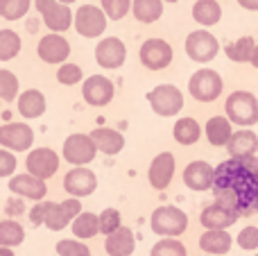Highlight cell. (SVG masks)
I'll use <instances>...</instances> for the list:
<instances>
[{
  "mask_svg": "<svg viewBox=\"0 0 258 256\" xmlns=\"http://www.w3.org/2000/svg\"><path fill=\"white\" fill-rule=\"evenodd\" d=\"M213 177H215V168L206 161H192L186 166L183 170V184L195 193H204V190L213 188Z\"/></svg>",
  "mask_w": 258,
  "mask_h": 256,
  "instance_id": "ffe728a7",
  "label": "cell"
},
{
  "mask_svg": "<svg viewBox=\"0 0 258 256\" xmlns=\"http://www.w3.org/2000/svg\"><path fill=\"white\" fill-rule=\"evenodd\" d=\"M122 227V216L118 209H104L100 213V234L111 236Z\"/></svg>",
  "mask_w": 258,
  "mask_h": 256,
  "instance_id": "74e56055",
  "label": "cell"
},
{
  "mask_svg": "<svg viewBox=\"0 0 258 256\" xmlns=\"http://www.w3.org/2000/svg\"><path fill=\"white\" fill-rule=\"evenodd\" d=\"M150 227L154 234L174 238V236H181L188 229V216L181 209L172 207V204H165V207L154 209V213L150 218Z\"/></svg>",
  "mask_w": 258,
  "mask_h": 256,
  "instance_id": "3957f363",
  "label": "cell"
},
{
  "mask_svg": "<svg viewBox=\"0 0 258 256\" xmlns=\"http://www.w3.org/2000/svg\"><path fill=\"white\" fill-rule=\"evenodd\" d=\"M256 45L258 43L254 41V36H240V39L231 41V43L224 48V52H227V57L231 59V61L247 63V61H251V57H254Z\"/></svg>",
  "mask_w": 258,
  "mask_h": 256,
  "instance_id": "4dcf8cb0",
  "label": "cell"
},
{
  "mask_svg": "<svg viewBox=\"0 0 258 256\" xmlns=\"http://www.w3.org/2000/svg\"><path fill=\"white\" fill-rule=\"evenodd\" d=\"M254 256H258V254H254Z\"/></svg>",
  "mask_w": 258,
  "mask_h": 256,
  "instance_id": "f907efd6",
  "label": "cell"
},
{
  "mask_svg": "<svg viewBox=\"0 0 258 256\" xmlns=\"http://www.w3.org/2000/svg\"><path fill=\"white\" fill-rule=\"evenodd\" d=\"M227 152L231 159H247L256 157L258 152V134L254 130H238L233 132L231 141L227 145Z\"/></svg>",
  "mask_w": 258,
  "mask_h": 256,
  "instance_id": "7402d4cb",
  "label": "cell"
},
{
  "mask_svg": "<svg viewBox=\"0 0 258 256\" xmlns=\"http://www.w3.org/2000/svg\"><path fill=\"white\" fill-rule=\"evenodd\" d=\"M236 243H238V247L245 249V252L258 249V227H254V225L242 227L240 234L236 236Z\"/></svg>",
  "mask_w": 258,
  "mask_h": 256,
  "instance_id": "60d3db41",
  "label": "cell"
},
{
  "mask_svg": "<svg viewBox=\"0 0 258 256\" xmlns=\"http://www.w3.org/2000/svg\"><path fill=\"white\" fill-rule=\"evenodd\" d=\"M98 188V177L89 168H73L63 175V190L71 198H86V195L95 193Z\"/></svg>",
  "mask_w": 258,
  "mask_h": 256,
  "instance_id": "9a60e30c",
  "label": "cell"
},
{
  "mask_svg": "<svg viewBox=\"0 0 258 256\" xmlns=\"http://www.w3.org/2000/svg\"><path fill=\"white\" fill-rule=\"evenodd\" d=\"M91 139L98 145L100 152L107 154V157H113V154L122 152V148H125V136L118 130H111V127H95L91 132Z\"/></svg>",
  "mask_w": 258,
  "mask_h": 256,
  "instance_id": "cb8c5ba5",
  "label": "cell"
},
{
  "mask_svg": "<svg viewBox=\"0 0 258 256\" xmlns=\"http://www.w3.org/2000/svg\"><path fill=\"white\" fill-rule=\"evenodd\" d=\"M75 30L84 39L102 36L107 30V14L95 5H82L75 12Z\"/></svg>",
  "mask_w": 258,
  "mask_h": 256,
  "instance_id": "9c48e42d",
  "label": "cell"
},
{
  "mask_svg": "<svg viewBox=\"0 0 258 256\" xmlns=\"http://www.w3.org/2000/svg\"><path fill=\"white\" fill-rule=\"evenodd\" d=\"M25 240V229L16 220H0V247H18Z\"/></svg>",
  "mask_w": 258,
  "mask_h": 256,
  "instance_id": "d6a6232c",
  "label": "cell"
},
{
  "mask_svg": "<svg viewBox=\"0 0 258 256\" xmlns=\"http://www.w3.org/2000/svg\"><path fill=\"white\" fill-rule=\"evenodd\" d=\"M238 213H233L231 209L222 207V204L213 202L200 213V222L204 229H211V231H227L229 227H233L238 222Z\"/></svg>",
  "mask_w": 258,
  "mask_h": 256,
  "instance_id": "d6986e66",
  "label": "cell"
},
{
  "mask_svg": "<svg viewBox=\"0 0 258 256\" xmlns=\"http://www.w3.org/2000/svg\"><path fill=\"white\" fill-rule=\"evenodd\" d=\"M21 36L14 30H0V61H12L21 52Z\"/></svg>",
  "mask_w": 258,
  "mask_h": 256,
  "instance_id": "836d02e7",
  "label": "cell"
},
{
  "mask_svg": "<svg viewBox=\"0 0 258 256\" xmlns=\"http://www.w3.org/2000/svg\"><path fill=\"white\" fill-rule=\"evenodd\" d=\"M215 202L238 216L258 213V157L231 159L215 166Z\"/></svg>",
  "mask_w": 258,
  "mask_h": 256,
  "instance_id": "6da1fadb",
  "label": "cell"
},
{
  "mask_svg": "<svg viewBox=\"0 0 258 256\" xmlns=\"http://www.w3.org/2000/svg\"><path fill=\"white\" fill-rule=\"evenodd\" d=\"M127 59V45L118 36H104L98 45H95V61L100 68L107 71H116L125 63Z\"/></svg>",
  "mask_w": 258,
  "mask_h": 256,
  "instance_id": "8fae6325",
  "label": "cell"
},
{
  "mask_svg": "<svg viewBox=\"0 0 258 256\" xmlns=\"http://www.w3.org/2000/svg\"><path fill=\"white\" fill-rule=\"evenodd\" d=\"M61 5H71V3H75V0H59Z\"/></svg>",
  "mask_w": 258,
  "mask_h": 256,
  "instance_id": "c3c4849f",
  "label": "cell"
},
{
  "mask_svg": "<svg viewBox=\"0 0 258 256\" xmlns=\"http://www.w3.org/2000/svg\"><path fill=\"white\" fill-rule=\"evenodd\" d=\"M32 0H0V16L5 21H18L30 12Z\"/></svg>",
  "mask_w": 258,
  "mask_h": 256,
  "instance_id": "d590c367",
  "label": "cell"
},
{
  "mask_svg": "<svg viewBox=\"0 0 258 256\" xmlns=\"http://www.w3.org/2000/svg\"><path fill=\"white\" fill-rule=\"evenodd\" d=\"M150 256H188L186 247H183L181 240L177 238H161L159 243L152 247Z\"/></svg>",
  "mask_w": 258,
  "mask_h": 256,
  "instance_id": "8d00e7d4",
  "label": "cell"
},
{
  "mask_svg": "<svg viewBox=\"0 0 258 256\" xmlns=\"http://www.w3.org/2000/svg\"><path fill=\"white\" fill-rule=\"evenodd\" d=\"M100 234V216L91 211H82L73 222V236H77L80 240L95 238Z\"/></svg>",
  "mask_w": 258,
  "mask_h": 256,
  "instance_id": "1f68e13d",
  "label": "cell"
},
{
  "mask_svg": "<svg viewBox=\"0 0 258 256\" xmlns=\"http://www.w3.org/2000/svg\"><path fill=\"white\" fill-rule=\"evenodd\" d=\"M27 172L39 179H50L59 170V154L50 148H36L25 159Z\"/></svg>",
  "mask_w": 258,
  "mask_h": 256,
  "instance_id": "5bb4252c",
  "label": "cell"
},
{
  "mask_svg": "<svg viewBox=\"0 0 258 256\" xmlns=\"http://www.w3.org/2000/svg\"><path fill=\"white\" fill-rule=\"evenodd\" d=\"M34 143V132L25 122H7L0 127V145L5 150H14V152H25Z\"/></svg>",
  "mask_w": 258,
  "mask_h": 256,
  "instance_id": "7c38bea8",
  "label": "cell"
},
{
  "mask_svg": "<svg viewBox=\"0 0 258 256\" xmlns=\"http://www.w3.org/2000/svg\"><path fill=\"white\" fill-rule=\"evenodd\" d=\"M113 93H116L113 82L104 75H91L82 84V98L91 107H104V104H109L113 100Z\"/></svg>",
  "mask_w": 258,
  "mask_h": 256,
  "instance_id": "4fadbf2b",
  "label": "cell"
},
{
  "mask_svg": "<svg viewBox=\"0 0 258 256\" xmlns=\"http://www.w3.org/2000/svg\"><path fill=\"white\" fill-rule=\"evenodd\" d=\"M36 54L41 57V61L45 63H66L68 54H71V43H68L66 36L61 34H48V36H41L39 45H36Z\"/></svg>",
  "mask_w": 258,
  "mask_h": 256,
  "instance_id": "ac0fdd59",
  "label": "cell"
},
{
  "mask_svg": "<svg viewBox=\"0 0 258 256\" xmlns=\"http://www.w3.org/2000/svg\"><path fill=\"white\" fill-rule=\"evenodd\" d=\"M18 77L12 71H0V104L18 100Z\"/></svg>",
  "mask_w": 258,
  "mask_h": 256,
  "instance_id": "e575fe53",
  "label": "cell"
},
{
  "mask_svg": "<svg viewBox=\"0 0 258 256\" xmlns=\"http://www.w3.org/2000/svg\"><path fill=\"white\" fill-rule=\"evenodd\" d=\"M36 12L43 16V23L50 32L61 34L75 23V14L68 9V5H61L59 0H34Z\"/></svg>",
  "mask_w": 258,
  "mask_h": 256,
  "instance_id": "8992f818",
  "label": "cell"
},
{
  "mask_svg": "<svg viewBox=\"0 0 258 256\" xmlns=\"http://www.w3.org/2000/svg\"><path fill=\"white\" fill-rule=\"evenodd\" d=\"M104 249H107L109 256H132L134 249H136V236L129 227H120L116 234L107 236Z\"/></svg>",
  "mask_w": 258,
  "mask_h": 256,
  "instance_id": "d4e9b609",
  "label": "cell"
},
{
  "mask_svg": "<svg viewBox=\"0 0 258 256\" xmlns=\"http://www.w3.org/2000/svg\"><path fill=\"white\" fill-rule=\"evenodd\" d=\"M174 154L172 152H161L152 159L150 170H147V179H150V186L154 190H165L170 186L174 177Z\"/></svg>",
  "mask_w": 258,
  "mask_h": 256,
  "instance_id": "e0dca14e",
  "label": "cell"
},
{
  "mask_svg": "<svg viewBox=\"0 0 258 256\" xmlns=\"http://www.w3.org/2000/svg\"><path fill=\"white\" fill-rule=\"evenodd\" d=\"M172 136L179 145H195L202 136V125L195 118H179L172 127Z\"/></svg>",
  "mask_w": 258,
  "mask_h": 256,
  "instance_id": "f1b7e54d",
  "label": "cell"
},
{
  "mask_svg": "<svg viewBox=\"0 0 258 256\" xmlns=\"http://www.w3.org/2000/svg\"><path fill=\"white\" fill-rule=\"evenodd\" d=\"M59 256H91V249L80 240H59L57 243Z\"/></svg>",
  "mask_w": 258,
  "mask_h": 256,
  "instance_id": "b9f144b4",
  "label": "cell"
},
{
  "mask_svg": "<svg viewBox=\"0 0 258 256\" xmlns=\"http://www.w3.org/2000/svg\"><path fill=\"white\" fill-rule=\"evenodd\" d=\"M98 145L93 143L91 134H71L63 141L61 154L68 163H73L75 168H84L86 163H91L98 154Z\"/></svg>",
  "mask_w": 258,
  "mask_h": 256,
  "instance_id": "52a82bcc",
  "label": "cell"
},
{
  "mask_svg": "<svg viewBox=\"0 0 258 256\" xmlns=\"http://www.w3.org/2000/svg\"><path fill=\"white\" fill-rule=\"evenodd\" d=\"M0 256H14V252L9 247H0Z\"/></svg>",
  "mask_w": 258,
  "mask_h": 256,
  "instance_id": "7dc6e473",
  "label": "cell"
},
{
  "mask_svg": "<svg viewBox=\"0 0 258 256\" xmlns=\"http://www.w3.org/2000/svg\"><path fill=\"white\" fill-rule=\"evenodd\" d=\"M236 3L247 12H258V0H236Z\"/></svg>",
  "mask_w": 258,
  "mask_h": 256,
  "instance_id": "f6af8a7d",
  "label": "cell"
},
{
  "mask_svg": "<svg viewBox=\"0 0 258 256\" xmlns=\"http://www.w3.org/2000/svg\"><path fill=\"white\" fill-rule=\"evenodd\" d=\"M224 113L233 125L251 127L258 122V98L249 91H233L224 102Z\"/></svg>",
  "mask_w": 258,
  "mask_h": 256,
  "instance_id": "7a4b0ae2",
  "label": "cell"
},
{
  "mask_svg": "<svg viewBox=\"0 0 258 256\" xmlns=\"http://www.w3.org/2000/svg\"><path fill=\"white\" fill-rule=\"evenodd\" d=\"M50 200H43V202H36L30 211V225L32 227H41L45 225V218H48V211H50Z\"/></svg>",
  "mask_w": 258,
  "mask_h": 256,
  "instance_id": "7bdbcfd3",
  "label": "cell"
},
{
  "mask_svg": "<svg viewBox=\"0 0 258 256\" xmlns=\"http://www.w3.org/2000/svg\"><path fill=\"white\" fill-rule=\"evenodd\" d=\"M16 107L23 118H30V120L32 118H41L45 113V95L39 89H27L18 95Z\"/></svg>",
  "mask_w": 258,
  "mask_h": 256,
  "instance_id": "4316f807",
  "label": "cell"
},
{
  "mask_svg": "<svg viewBox=\"0 0 258 256\" xmlns=\"http://www.w3.org/2000/svg\"><path fill=\"white\" fill-rule=\"evenodd\" d=\"M231 245H233V238L231 234L227 231H211L206 229L204 234L200 236V249L204 254H211V256H224L231 252Z\"/></svg>",
  "mask_w": 258,
  "mask_h": 256,
  "instance_id": "484cf974",
  "label": "cell"
},
{
  "mask_svg": "<svg viewBox=\"0 0 258 256\" xmlns=\"http://www.w3.org/2000/svg\"><path fill=\"white\" fill-rule=\"evenodd\" d=\"M204 134L213 148H227L233 136V122L227 116H213L206 120Z\"/></svg>",
  "mask_w": 258,
  "mask_h": 256,
  "instance_id": "603a6c76",
  "label": "cell"
},
{
  "mask_svg": "<svg viewBox=\"0 0 258 256\" xmlns=\"http://www.w3.org/2000/svg\"><path fill=\"white\" fill-rule=\"evenodd\" d=\"M220 52V41L215 39L211 32L195 30L186 36V54L197 63H209L218 57Z\"/></svg>",
  "mask_w": 258,
  "mask_h": 256,
  "instance_id": "ba28073f",
  "label": "cell"
},
{
  "mask_svg": "<svg viewBox=\"0 0 258 256\" xmlns=\"http://www.w3.org/2000/svg\"><path fill=\"white\" fill-rule=\"evenodd\" d=\"M102 3V12L107 14V18H113V21H120L129 14L134 0H100Z\"/></svg>",
  "mask_w": 258,
  "mask_h": 256,
  "instance_id": "ab89813d",
  "label": "cell"
},
{
  "mask_svg": "<svg viewBox=\"0 0 258 256\" xmlns=\"http://www.w3.org/2000/svg\"><path fill=\"white\" fill-rule=\"evenodd\" d=\"M9 190L21 195V198L34 200V202H43V198L48 195L45 181L39 179V177H32L30 172H25V175H14L12 181H9Z\"/></svg>",
  "mask_w": 258,
  "mask_h": 256,
  "instance_id": "44dd1931",
  "label": "cell"
},
{
  "mask_svg": "<svg viewBox=\"0 0 258 256\" xmlns=\"http://www.w3.org/2000/svg\"><path fill=\"white\" fill-rule=\"evenodd\" d=\"M82 213V202L77 198L63 200V202L50 204L48 218H45V227L50 231H61L68 227V222H75V218Z\"/></svg>",
  "mask_w": 258,
  "mask_h": 256,
  "instance_id": "2e32d148",
  "label": "cell"
},
{
  "mask_svg": "<svg viewBox=\"0 0 258 256\" xmlns=\"http://www.w3.org/2000/svg\"><path fill=\"white\" fill-rule=\"evenodd\" d=\"M163 3H179V0H163Z\"/></svg>",
  "mask_w": 258,
  "mask_h": 256,
  "instance_id": "681fc988",
  "label": "cell"
},
{
  "mask_svg": "<svg viewBox=\"0 0 258 256\" xmlns=\"http://www.w3.org/2000/svg\"><path fill=\"white\" fill-rule=\"evenodd\" d=\"M84 80V73L77 63H61L57 68V82L63 86H73V84H80Z\"/></svg>",
  "mask_w": 258,
  "mask_h": 256,
  "instance_id": "f35d334b",
  "label": "cell"
},
{
  "mask_svg": "<svg viewBox=\"0 0 258 256\" xmlns=\"http://www.w3.org/2000/svg\"><path fill=\"white\" fill-rule=\"evenodd\" d=\"M251 66H254L256 68V71H258V45H256V50H254V57H251Z\"/></svg>",
  "mask_w": 258,
  "mask_h": 256,
  "instance_id": "bcb514c9",
  "label": "cell"
},
{
  "mask_svg": "<svg viewBox=\"0 0 258 256\" xmlns=\"http://www.w3.org/2000/svg\"><path fill=\"white\" fill-rule=\"evenodd\" d=\"M16 157L9 150H0V177H9L16 170Z\"/></svg>",
  "mask_w": 258,
  "mask_h": 256,
  "instance_id": "ee69618b",
  "label": "cell"
},
{
  "mask_svg": "<svg viewBox=\"0 0 258 256\" xmlns=\"http://www.w3.org/2000/svg\"><path fill=\"white\" fill-rule=\"evenodd\" d=\"M147 102L154 113L172 118L183 109V93L174 84H159L147 93Z\"/></svg>",
  "mask_w": 258,
  "mask_h": 256,
  "instance_id": "5b68a950",
  "label": "cell"
},
{
  "mask_svg": "<svg viewBox=\"0 0 258 256\" xmlns=\"http://www.w3.org/2000/svg\"><path fill=\"white\" fill-rule=\"evenodd\" d=\"M192 18L204 27L218 25L220 18H222V7H220L218 0H197L192 5Z\"/></svg>",
  "mask_w": 258,
  "mask_h": 256,
  "instance_id": "83f0119b",
  "label": "cell"
},
{
  "mask_svg": "<svg viewBox=\"0 0 258 256\" xmlns=\"http://www.w3.org/2000/svg\"><path fill=\"white\" fill-rule=\"evenodd\" d=\"M222 89L224 82L220 73L211 71V68H202V71L192 73L190 80H188V91L197 102H215L222 95Z\"/></svg>",
  "mask_w": 258,
  "mask_h": 256,
  "instance_id": "277c9868",
  "label": "cell"
},
{
  "mask_svg": "<svg viewBox=\"0 0 258 256\" xmlns=\"http://www.w3.org/2000/svg\"><path fill=\"white\" fill-rule=\"evenodd\" d=\"M138 59L147 71H163L172 63V45L163 39H147L138 50Z\"/></svg>",
  "mask_w": 258,
  "mask_h": 256,
  "instance_id": "30bf717a",
  "label": "cell"
},
{
  "mask_svg": "<svg viewBox=\"0 0 258 256\" xmlns=\"http://www.w3.org/2000/svg\"><path fill=\"white\" fill-rule=\"evenodd\" d=\"M132 12L136 21L150 25V23H156L163 16V0H134Z\"/></svg>",
  "mask_w": 258,
  "mask_h": 256,
  "instance_id": "f546056e",
  "label": "cell"
}]
</instances>
